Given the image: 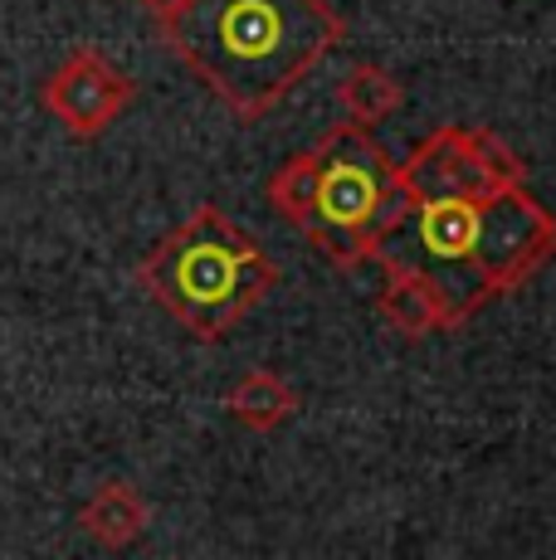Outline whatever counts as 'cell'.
<instances>
[{
  "label": "cell",
  "mask_w": 556,
  "mask_h": 560,
  "mask_svg": "<svg viewBox=\"0 0 556 560\" xmlns=\"http://www.w3.org/2000/svg\"><path fill=\"white\" fill-rule=\"evenodd\" d=\"M556 258V214L528 186L405 196L401 220L371 244V264L420 268L459 322L518 293Z\"/></svg>",
  "instance_id": "1"
},
{
  "label": "cell",
  "mask_w": 556,
  "mask_h": 560,
  "mask_svg": "<svg viewBox=\"0 0 556 560\" xmlns=\"http://www.w3.org/2000/svg\"><path fill=\"white\" fill-rule=\"evenodd\" d=\"M162 39L240 122L269 117L347 39L327 0H186Z\"/></svg>",
  "instance_id": "2"
},
{
  "label": "cell",
  "mask_w": 556,
  "mask_h": 560,
  "mask_svg": "<svg viewBox=\"0 0 556 560\" xmlns=\"http://www.w3.org/2000/svg\"><path fill=\"white\" fill-rule=\"evenodd\" d=\"M137 283L196 341H220L278 288V268L244 224L200 205L137 264Z\"/></svg>",
  "instance_id": "3"
},
{
  "label": "cell",
  "mask_w": 556,
  "mask_h": 560,
  "mask_svg": "<svg viewBox=\"0 0 556 560\" xmlns=\"http://www.w3.org/2000/svg\"><path fill=\"white\" fill-rule=\"evenodd\" d=\"M317 152V200L298 230L333 268H367L371 244L401 220L405 190L395 186V161L361 122H337Z\"/></svg>",
  "instance_id": "4"
},
{
  "label": "cell",
  "mask_w": 556,
  "mask_h": 560,
  "mask_svg": "<svg viewBox=\"0 0 556 560\" xmlns=\"http://www.w3.org/2000/svg\"><path fill=\"white\" fill-rule=\"evenodd\" d=\"M39 103L73 142H99L103 132L137 103V83L103 49H73L39 83Z\"/></svg>",
  "instance_id": "5"
},
{
  "label": "cell",
  "mask_w": 556,
  "mask_h": 560,
  "mask_svg": "<svg viewBox=\"0 0 556 560\" xmlns=\"http://www.w3.org/2000/svg\"><path fill=\"white\" fill-rule=\"evenodd\" d=\"M386 283L377 293V312L381 322L405 341H425V337H440V331H454L459 317L449 307V298L440 293L435 278H425L420 268H405V264H381Z\"/></svg>",
  "instance_id": "6"
},
{
  "label": "cell",
  "mask_w": 556,
  "mask_h": 560,
  "mask_svg": "<svg viewBox=\"0 0 556 560\" xmlns=\"http://www.w3.org/2000/svg\"><path fill=\"white\" fill-rule=\"evenodd\" d=\"M147 522H152V508L147 498L132 488V482L113 478L103 488H93V498L79 508V526L89 541H99L103 551H127V546L142 541Z\"/></svg>",
  "instance_id": "7"
},
{
  "label": "cell",
  "mask_w": 556,
  "mask_h": 560,
  "mask_svg": "<svg viewBox=\"0 0 556 560\" xmlns=\"http://www.w3.org/2000/svg\"><path fill=\"white\" fill-rule=\"evenodd\" d=\"M224 409H230V419L240 429H250V434H274V429H283L288 419L298 415V390L278 371L259 365V371H244L240 381L224 390Z\"/></svg>",
  "instance_id": "8"
},
{
  "label": "cell",
  "mask_w": 556,
  "mask_h": 560,
  "mask_svg": "<svg viewBox=\"0 0 556 560\" xmlns=\"http://www.w3.org/2000/svg\"><path fill=\"white\" fill-rule=\"evenodd\" d=\"M337 98H341L347 122L377 127V122H386V117L401 113L405 89H401V79H395L391 69H381V63H351V69L341 73V83H337Z\"/></svg>",
  "instance_id": "9"
},
{
  "label": "cell",
  "mask_w": 556,
  "mask_h": 560,
  "mask_svg": "<svg viewBox=\"0 0 556 560\" xmlns=\"http://www.w3.org/2000/svg\"><path fill=\"white\" fill-rule=\"evenodd\" d=\"M313 200H317V152L308 147V152L288 156L269 176V205L278 220L298 230V224L313 214Z\"/></svg>",
  "instance_id": "10"
},
{
  "label": "cell",
  "mask_w": 556,
  "mask_h": 560,
  "mask_svg": "<svg viewBox=\"0 0 556 560\" xmlns=\"http://www.w3.org/2000/svg\"><path fill=\"white\" fill-rule=\"evenodd\" d=\"M464 147H468V156H474V166L484 171L494 186H528V166H522V156L512 152L498 132H488V127H464Z\"/></svg>",
  "instance_id": "11"
},
{
  "label": "cell",
  "mask_w": 556,
  "mask_h": 560,
  "mask_svg": "<svg viewBox=\"0 0 556 560\" xmlns=\"http://www.w3.org/2000/svg\"><path fill=\"white\" fill-rule=\"evenodd\" d=\"M142 5H147V10H152V15H157V20H166V15H171V10H181V5H186V0H142Z\"/></svg>",
  "instance_id": "12"
}]
</instances>
